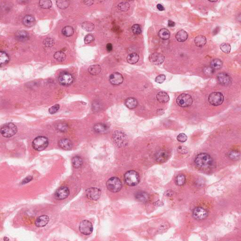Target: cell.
I'll return each instance as SVG.
<instances>
[{
    "instance_id": "22",
    "label": "cell",
    "mask_w": 241,
    "mask_h": 241,
    "mask_svg": "<svg viewBox=\"0 0 241 241\" xmlns=\"http://www.w3.org/2000/svg\"><path fill=\"white\" fill-rule=\"evenodd\" d=\"M108 126L105 125L104 123H99L96 124L93 127L94 131L96 133H100V134H104L107 133L108 131Z\"/></svg>"
},
{
    "instance_id": "33",
    "label": "cell",
    "mask_w": 241,
    "mask_h": 241,
    "mask_svg": "<svg viewBox=\"0 0 241 241\" xmlns=\"http://www.w3.org/2000/svg\"><path fill=\"white\" fill-rule=\"evenodd\" d=\"M62 33L63 35L67 37H70L73 35L74 33V29L73 27L71 26H66L64 27L62 30Z\"/></svg>"
},
{
    "instance_id": "15",
    "label": "cell",
    "mask_w": 241,
    "mask_h": 241,
    "mask_svg": "<svg viewBox=\"0 0 241 241\" xmlns=\"http://www.w3.org/2000/svg\"><path fill=\"white\" fill-rule=\"evenodd\" d=\"M70 194L69 190L66 187H61L57 189L55 194V197L57 199L62 200L67 198Z\"/></svg>"
},
{
    "instance_id": "7",
    "label": "cell",
    "mask_w": 241,
    "mask_h": 241,
    "mask_svg": "<svg viewBox=\"0 0 241 241\" xmlns=\"http://www.w3.org/2000/svg\"><path fill=\"white\" fill-rule=\"evenodd\" d=\"M17 132L16 126L12 123H9L5 125L1 129V133L2 136L10 137L14 135Z\"/></svg>"
},
{
    "instance_id": "28",
    "label": "cell",
    "mask_w": 241,
    "mask_h": 241,
    "mask_svg": "<svg viewBox=\"0 0 241 241\" xmlns=\"http://www.w3.org/2000/svg\"><path fill=\"white\" fill-rule=\"evenodd\" d=\"M139 55L136 53H132L129 54L127 57V60L129 63L131 64H135L138 62L139 60Z\"/></svg>"
},
{
    "instance_id": "27",
    "label": "cell",
    "mask_w": 241,
    "mask_h": 241,
    "mask_svg": "<svg viewBox=\"0 0 241 241\" xmlns=\"http://www.w3.org/2000/svg\"><path fill=\"white\" fill-rule=\"evenodd\" d=\"M207 40L203 35H198L194 39V44L198 47H203L206 44Z\"/></svg>"
},
{
    "instance_id": "54",
    "label": "cell",
    "mask_w": 241,
    "mask_h": 241,
    "mask_svg": "<svg viewBox=\"0 0 241 241\" xmlns=\"http://www.w3.org/2000/svg\"><path fill=\"white\" fill-rule=\"evenodd\" d=\"M84 5H86L87 6H91L93 5V3L94 2L93 1H85L83 2Z\"/></svg>"
},
{
    "instance_id": "31",
    "label": "cell",
    "mask_w": 241,
    "mask_h": 241,
    "mask_svg": "<svg viewBox=\"0 0 241 241\" xmlns=\"http://www.w3.org/2000/svg\"><path fill=\"white\" fill-rule=\"evenodd\" d=\"M158 35L161 38L164 40L169 39L170 37L169 31L166 29H161L158 33Z\"/></svg>"
},
{
    "instance_id": "12",
    "label": "cell",
    "mask_w": 241,
    "mask_h": 241,
    "mask_svg": "<svg viewBox=\"0 0 241 241\" xmlns=\"http://www.w3.org/2000/svg\"><path fill=\"white\" fill-rule=\"evenodd\" d=\"M208 215L207 211L203 208L198 207L193 211V216L197 220H203L205 219Z\"/></svg>"
},
{
    "instance_id": "40",
    "label": "cell",
    "mask_w": 241,
    "mask_h": 241,
    "mask_svg": "<svg viewBox=\"0 0 241 241\" xmlns=\"http://www.w3.org/2000/svg\"><path fill=\"white\" fill-rule=\"evenodd\" d=\"M117 8L122 11H127L130 9V5L128 2H123L119 3L117 6Z\"/></svg>"
},
{
    "instance_id": "39",
    "label": "cell",
    "mask_w": 241,
    "mask_h": 241,
    "mask_svg": "<svg viewBox=\"0 0 241 241\" xmlns=\"http://www.w3.org/2000/svg\"><path fill=\"white\" fill-rule=\"evenodd\" d=\"M227 155L229 159L233 161L237 160L240 157V153L236 150L231 151Z\"/></svg>"
},
{
    "instance_id": "3",
    "label": "cell",
    "mask_w": 241,
    "mask_h": 241,
    "mask_svg": "<svg viewBox=\"0 0 241 241\" xmlns=\"http://www.w3.org/2000/svg\"><path fill=\"white\" fill-rule=\"evenodd\" d=\"M48 144L49 141L47 137L44 136H38L33 140L32 146L35 150L41 151L46 149Z\"/></svg>"
},
{
    "instance_id": "14",
    "label": "cell",
    "mask_w": 241,
    "mask_h": 241,
    "mask_svg": "<svg viewBox=\"0 0 241 241\" xmlns=\"http://www.w3.org/2000/svg\"><path fill=\"white\" fill-rule=\"evenodd\" d=\"M164 56L162 54L157 53H153L149 57L150 62L157 66L163 63L164 61Z\"/></svg>"
},
{
    "instance_id": "55",
    "label": "cell",
    "mask_w": 241,
    "mask_h": 241,
    "mask_svg": "<svg viewBox=\"0 0 241 241\" xmlns=\"http://www.w3.org/2000/svg\"><path fill=\"white\" fill-rule=\"evenodd\" d=\"M157 8L158 10H159L160 11H163L164 10V7L161 4H158L157 5Z\"/></svg>"
},
{
    "instance_id": "21",
    "label": "cell",
    "mask_w": 241,
    "mask_h": 241,
    "mask_svg": "<svg viewBox=\"0 0 241 241\" xmlns=\"http://www.w3.org/2000/svg\"><path fill=\"white\" fill-rule=\"evenodd\" d=\"M59 147L63 149L69 150L72 149L73 144L70 140L67 139H61L58 142Z\"/></svg>"
},
{
    "instance_id": "41",
    "label": "cell",
    "mask_w": 241,
    "mask_h": 241,
    "mask_svg": "<svg viewBox=\"0 0 241 241\" xmlns=\"http://www.w3.org/2000/svg\"><path fill=\"white\" fill-rule=\"evenodd\" d=\"M56 4L59 8L61 9H65L68 8L70 5V2L68 1H57Z\"/></svg>"
},
{
    "instance_id": "56",
    "label": "cell",
    "mask_w": 241,
    "mask_h": 241,
    "mask_svg": "<svg viewBox=\"0 0 241 241\" xmlns=\"http://www.w3.org/2000/svg\"><path fill=\"white\" fill-rule=\"evenodd\" d=\"M209 2H217V1H209Z\"/></svg>"
},
{
    "instance_id": "23",
    "label": "cell",
    "mask_w": 241,
    "mask_h": 241,
    "mask_svg": "<svg viewBox=\"0 0 241 241\" xmlns=\"http://www.w3.org/2000/svg\"><path fill=\"white\" fill-rule=\"evenodd\" d=\"M22 22L26 26L31 27L35 24V19L33 16L31 15H27L24 17Z\"/></svg>"
},
{
    "instance_id": "1",
    "label": "cell",
    "mask_w": 241,
    "mask_h": 241,
    "mask_svg": "<svg viewBox=\"0 0 241 241\" xmlns=\"http://www.w3.org/2000/svg\"><path fill=\"white\" fill-rule=\"evenodd\" d=\"M194 164L197 168L202 170L211 169L214 165V160L210 155L205 153L198 154L194 160Z\"/></svg>"
},
{
    "instance_id": "43",
    "label": "cell",
    "mask_w": 241,
    "mask_h": 241,
    "mask_svg": "<svg viewBox=\"0 0 241 241\" xmlns=\"http://www.w3.org/2000/svg\"><path fill=\"white\" fill-rule=\"evenodd\" d=\"M220 48L221 50L225 53H229L231 51V46L230 45L228 44H226V43H224L220 45Z\"/></svg>"
},
{
    "instance_id": "10",
    "label": "cell",
    "mask_w": 241,
    "mask_h": 241,
    "mask_svg": "<svg viewBox=\"0 0 241 241\" xmlns=\"http://www.w3.org/2000/svg\"><path fill=\"white\" fill-rule=\"evenodd\" d=\"M92 224L88 220H84L81 222L79 226V230L83 235L86 236L91 235L93 231Z\"/></svg>"
},
{
    "instance_id": "52",
    "label": "cell",
    "mask_w": 241,
    "mask_h": 241,
    "mask_svg": "<svg viewBox=\"0 0 241 241\" xmlns=\"http://www.w3.org/2000/svg\"><path fill=\"white\" fill-rule=\"evenodd\" d=\"M106 48H107V51H109V52L113 50L112 44H110V43H108L106 46Z\"/></svg>"
},
{
    "instance_id": "44",
    "label": "cell",
    "mask_w": 241,
    "mask_h": 241,
    "mask_svg": "<svg viewBox=\"0 0 241 241\" xmlns=\"http://www.w3.org/2000/svg\"><path fill=\"white\" fill-rule=\"evenodd\" d=\"M43 44L46 47H53L55 44L54 40L51 38L47 37L46 39H45L44 40V42H43Z\"/></svg>"
},
{
    "instance_id": "53",
    "label": "cell",
    "mask_w": 241,
    "mask_h": 241,
    "mask_svg": "<svg viewBox=\"0 0 241 241\" xmlns=\"http://www.w3.org/2000/svg\"><path fill=\"white\" fill-rule=\"evenodd\" d=\"M168 25L169 27H174L175 26V23L171 20H168Z\"/></svg>"
},
{
    "instance_id": "4",
    "label": "cell",
    "mask_w": 241,
    "mask_h": 241,
    "mask_svg": "<svg viewBox=\"0 0 241 241\" xmlns=\"http://www.w3.org/2000/svg\"><path fill=\"white\" fill-rule=\"evenodd\" d=\"M107 187L109 191L113 193H116L121 189L122 184L119 178L116 177H112L107 180Z\"/></svg>"
},
{
    "instance_id": "29",
    "label": "cell",
    "mask_w": 241,
    "mask_h": 241,
    "mask_svg": "<svg viewBox=\"0 0 241 241\" xmlns=\"http://www.w3.org/2000/svg\"><path fill=\"white\" fill-rule=\"evenodd\" d=\"M101 68L98 65H95L90 66L88 68L89 73L92 75H98L101 73Z\"/></svg>"
},
{
    "instance_id": "49",
    "label": "cell",
    "mask_w": 241,
    "mask_h": 241,
    "mask_svg": "<svg viewBox=\"0 0 241 241\" xmlns=\"http://www.w3.org/2000/svg\"><path fill=\"white\" fill-rule=\"evenodd\" d=\"M177 140L180 142H185L188 139L187 136L184 133H180L177 136Z\"/></svg>"
},
{
    "instance_id": "42",
    "label": "cell",
    "mask_w": 241,
    "mask_h": 241,
    "mask_svg": "<svg viewBox=\"0 0 241 241\" xmlns=\"http://www.w3.org/2000/svg\"><path fill=\"white\" fill-rule=\"evenodd\" d=\"M68 129V126L66 123H60L56 126V130L60 132H66Z\"/></svg>"
},
{
    "instance_id": "16",
    "label": "cell",
    "mask_w": 241,
    "mask_h": 241,
    "mask_svg": "<svg viewBox=\"0 0 241 241\" xmlns=\"http://www.w3.org/2000/svg\"><path fill=\"white\" fill-rule=\"evenodd\" d=\"M170 157V153L165 149H161L155 155V160L159 163H164Z\"/></svg>"
},
{
    "instance_id": "9",
    "label": "cell",
    "mask_w": 241,
    "mask_h": 241,
    "mask_svg": "<svg viewBox=\"0 0 241 241\" xmlns=\"http://www.w3.org/2000/svg\"><path fill=\"white\" fill-rule=\"evenodd\" d=\"M58 80L61 85L68 86L73 83L74 77L73 75L69 73L63 72H62L59 75Z\"/></svg>"
},
{
    "instance_id": "8",
    "label": "cell",
    "mask_w": 241,
    "mask_h": 241,
    "mask_svg": "<svg viewBox=\"0 0 241 241\" xmlns=\"http://www.w3.org/2000/svg\"><path fill=\"white\" fill-rule=\"evenodd\" d=\"M224 100L222 93L219 92H214L209 94L208 97L209 102L214 106L221 105Z\"/></svg>"
},
{
    "instance_id": "11",
    "label": "cell",
    "mask_w": 241,
    "mask_h": 241,
    "mask_svg": "<svg viewBox=\"0 0 241 241\" xmlns=\"http://www.w3.org/2000/svg\"><path fill=\"white\" fill-rule=\"evenodd\" d=\"M87 197L92 200L96 201L101 197V191L96 188H91L87 189L85 191Z\"/></svg>"
},
{
    "instance_id": "50",
    "label": "cell",
    "mask_w": 241,
    "mask_h": 241,
    "mask_svg": "<svg viewBox=\"0 0 241 241\" xmlns=\"http://www.w3.org/2000/svg\"><path fill=\"white\" fill-rule=\"evenodd\" d=\"M59 107H59V104H56V105H54L52 107H50L49 110V112L50 114H54V113L58 111L59 109Z\"/></svg>"
},
{
    "instance_id": "19",
    "label": "cell",
    "mask_w": 241,
    "mask_h": 241,
    "mask_svg": "<svg viewBox=\"0 0 241 241\" xmlns=\"http://www.w3.org/2000/svg\"><path fill=\"white\" fill-rule=\"evenodd\" d=\"M15 37L17 40L22 42H26L29 38V33L25 30L18 31L15 34Z\"/></svg>"
},
{
    "instance_id": "45",
    "label": "cell",
    "mask_w": 241,
    "mask_h": 241,
    "mask_svg": "<svg viewBox=\"0 0 241 241\" xmlns=\"http://www.w3.org/2000/svg\"><path fill=\"white\" fill-rule=\"evenodd\" d=\"M132 31L133 34L136 35H140L142 32L140 26L139 24H134L132 26Z\"/></svg>"
},
{
    "instance_id": "18",
    "label": "cell",
    "mask_w": 241,
    "mask_h": 241,
    "mask_svg": "<svg viewBox=\"0 0 241 241\" xmlns=\"http://www.w3.org/2000/svg\"><path fill=\"white\" fill-rule=\"evenodd\" d=\"M135 197L137 201L143 203H147L149 200V194L143 191L137 192L135 194Z\"/></svg>"
},
{
    "instance_id": "20",
    "label": "cell",
    "mask_w": 241,
    "mask_h": 241,
    "mask_svg": "<svg viewBox=\"0 0 241 241\" xmlns=\"http://www.w3.org/2000/svg\"><path fill=\"white\" fill-rule=\"evenodd\" d=\"M49 221V218L47 215H43L37 218L35 222V226L38 227H44Z\"/></svg>"
},
{
    "instance_id": "47",
    "label": "cell",
    "mask_w": 241,
    "mask_h": 241,
    "mask_svg": "<svg viewBox=\"0 0 241 241\" xmlns=\"http://www.w3.org/2000/svg\"><path fill=\"white\" fill-rule=\"evenodd\" d=\"M95 40V37L92 34H88L84 38V43L86 44H90Z\"/></svg>"
},
{
    "instance_id": "37",
    "label": "cell",
    "mask_w": 241,
    "mask_h": 241,
    "mask_svg": "<svg viewBox=\"0 0 241 241\" xmlns=\"http://www.w3.org/2000/svg\"><path fill=\"white\" fill-rule=\"evenodd\" d=\"M39 5L43 9H48L51 8L53 3L50 0H41L39 2Z\"/></svg>"
},
{
    "instance_id": "2",
    "label": "cell",
    "mask_w": 241,
    "mask_h": 241,
    "mask_svg": "<svg viewBox=\"0 0 241 241\" xmlns=\"http://www.w3.org/2000/svg\"><path fill=\"white\" fill-rule=\"evenodd\" d=\"M124 179L127 185L129 186H135L140 182V176L137 172L134 170H130L125 174Z\"/></svg>"
},
{
    "instance_id": "26",
    "label": "cell",
    "mask_w": 241,
    "mask_h": 241,
    "mask_svg": "<svg viewBox=\"0 0 241 241\" xmlns=\"http://www.w3.org/2000/svg\"><path fill=\"white\" fill-rule=\"evenodd\" d=\"M176 39L179 42H184L188 39V33L183 30L179 31L176 35Z\"/></svg>"
},
{
    "instance_id": "34",
    "label": "cell",
    "mask_w": 241,
    "mask_h": 241,
    "mask_svg": "<svg viewBox=\"0 0 241 241\" xmlns=\"http://www.w3.org/2000/svg\"><path fill=\"white\" fill-rule=\"evenodd\" d=\"M223 62L219 59H213L211 63V67L214 70L219 69L222 67Z\"/></svg>"
},
{
    "instance_id": "5",
    "label": "cell",
    "mask_w": 241,
    "mask_h": 241,
    "mask_svg": "<svg viewBox=\"0 0 241 241\" xmlns=\"http://www.w3.org/2000/svg\"><path fill=\"white\" fill-rule=\"evenodd\" d=\"M113 140L115 144L119 147L126 146L128 143V139L126 135L122 131H115L113 135Z\"/></svg>"
},
{
    "instance_id": "36",
    "label": "cell",
    "mask_w": 241,
    "mask_h": 241,
    "mask_svg": "<svg viewBox=\"0 0 241 241\" xmlns=\"http://www.w3.org/2000/svg\"><path fill=\"white\" fill-rule=\"evenodd\" d=\"M54 58L58 61L62 62L66 59V55L62 51H59L55 53Z\"/></svg>"
},
{
    "instance_id": "24",
    "label": "cell",
    "mask_w": 241,
    "mask_h": 241,
    "mask_svg": "<svg viewBox=\"0 0 241 241\" xmlns=\"http://www.w3.org/2000/svg\"><path fill=\"white\" fill-rule=\"evenodd\" d=\"M156 99L160 103H165L169 101L170 97L166 92H160L156 95Z\"/></svg>"
},
{
    "instance_id": "32",
    "label": "cell",
    "mask_w": 241,
    "mask_h": 241,
    "mask_svg": "<svg viewBox=\"0 0 241 241\" xmlns=\"http://www.w3.org/2000/svg\"><path fill=\"white\" fill-rule=\"evenodd\" d=\"M73 166L75 168H78L81 167L83 164V161L82 158L80 156H76L73 157L72 160Z\"/></svg>"
},
{
    "instance_id": "35",
    "label": "cell",
    "mask_w": 241,
    "mask_h": 241,
    "mask_svg": "<svg viewBox=\"0 0 241 241\" xmlns=\"http://www.w3.org/2000/svg\"><path fill=\"white\" fill-rule=\"evenodd\" d=\"M82 27L84 30L91 32L94 29V25L92 22L85 21L82 24Z\"/></svg>"
},
{
    "instance_id": "51",
    "label": "cell",
    "mask_w": 241,
    "mask_h": 241,
    "mask_svg": "<svg viewBox=\"0 0 241 241\" xmlns=\"http://www.w3.org/2000/svg\"><path fill=\"white\" fill-rule=\"evenodd\" d=\"M32 179H33V177H32V176H29V177H26V178L23 180L22 183H23V184L27 183L30 182L31 180H32Z\"/></svg>"
},
{
    "instance_id": "48",
    "label": "cell",
    "mask_w": 241,
    "mask_h": 241,
    "mask_svg": "<svg viewBox=\"0 0 241 241\" xmlns=\"http://www.w3.org/2000/svg\"><path fill=\"white\" fill-rule=\"evenodd\" d=\"M166 79V77L165 75L164 74H160V75H158L155 78V81L158 83H162L164 82L165 80Z\"/></svg>"
},
{
    "instance_id": "13",
    "label": "cell",
    "mask_w": 241,
    "mask_h": 241,
    "mask_svg": "<svg viewBox=\"0 0 241 241\" xmlns=\"http://www.w3.org/2000/svg\"><path fill=\"white\" fill-rule=\"evenodd\" d=\"M218 82L220 85L224 86H227L231 83V78L230 75L226 73H220L217 75Z\"/></svg>"
},
{
    "instance_id": "17",
    "label": "cell",
    "mask_w": 241,
    "mask_h": 241,
    "mask_svg": "<svg viewBox=\"0 0 241 241\" xmlns=\"http://www.w3.org/2000/svg\"><path fill=\"white\" fill-rule=\"evenodd\" d=\"M123 81V77L121 74L115 72L110 75L109 81L113 85H119L122 84Z\"/></svg>"
},
{
    "instance_id": "30",
    "label": "cell",
    "mask_w": 241,
    "mask_h": 241,
    "mask_svg": "<svg viewBox=\"0 0 241 241\" xmlns=\"http://www.w3.org/2000/svg\"><path fill=\"white\" fill-rule=\"evenodd\" d=\"M10 61V57L8 54L4 51L0 52V64L1 66L5 65L9 62Z\"/></svg>"
},
{
    "instance_id": "6",
    "label": "cell",
    "mask_w": 241,
    "mask_h": 241,
    "mask_svg": "<svg viewBox=\"0 0 241 241\" xmlns=\"http://www.w3.org/2000/svg\"><path fill=\"white\" fill-rule=\"evenodd\" d=\"M176 102L180 107H189L193 104V99L189 94L183 93L177 98Z\"/></svg>"
},
{
    "instance_id": "38",
    "label": "cell",
    "mask_w": 241,
    "mask_h": 241,
    "mask_svg": "<svg viewBox=\"0 0 241 241\" xmlns=\"http://www.w3.org/2000/svg\"><path fill=\"white\" fill-rule=\"evenodd\" d=\"M185 180H186V179H185V176L184 175L182 174H179L176 178V184L179 186H182L185 183Z\"/></svg>"
},
{
    "instance_id": "25",
    "label": "cell",
    "mask_w": 241,
    "mask_h": 241,
    "mask_svg": "<svg viewBox=\"0 0 241 241\" xmlns=\"http://www.w3.org/2000/svg\"><path fill=\"white\" fill-rule=\"evenodd\" d=\"M125 104L129 109H132L137 107L138 103L136 98H127L125 101Z\"/></svg>"
},
{
    "instance_id": "46",
    "label": "cell",
    "mask_w": 241,
    "mask_h": 241,
    "mask_svg": "<svg viewBox=\"0 0 241 241\" xmlns=\"http://www.w3.org/2000/svg\"><path fill=\"white\" fill-rule=\"evenodd\" d=\"M203 71L206 75H212L214 74L215 70L212 67H207L203 68Z\"/></svg>"
}]
</instances>
